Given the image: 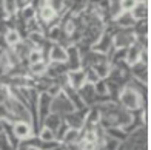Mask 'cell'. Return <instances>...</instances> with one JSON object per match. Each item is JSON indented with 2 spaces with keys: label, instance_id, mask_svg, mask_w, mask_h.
<instances>
[{
  "label": "cell",
  "instance_id": "obj_1",
  "mask_svg": "<svg viewBox=\"0 0 151 150\" xmlns=\"http://www.w3.org/2000/svg\"><path fill=\"white\" fill-rule=\"evenodd\" d=\"M119 104L122 108H125L128 112H134V110H139V108L143 105V99L140 98L139 93H136L131 87L125 85L120 90L119 93Z\"/></svg>",
  "mask_w": 151,
  "mask_h": 150
},
{
  "label": "cell",
  "instance_id": "obj_2",
  "mask_svg": "<svg viewBox=\"0 0 151 150\" xmlns=\"http://www.w3.org/2000/svg\"><path fill=\"white\" fill-rule=\"evenodd\" d=\"M71 112H74V107H73L71 101L68 99V96L63 91H60L59 94L52 96V99H51V113H57L63 118L65 114L71 113Z\"/></svg>",
  "mask_w": 151,
  "mask_h": 150
},
{
  "label": "cell",
  "instance_id": "obj_3",
  "mask_svg": "<svg viewBox=\"0 0 151 150\" xmlns=\"http://www.w3.org/2000/svg\"><path fill=\"white\" fill-rule=\"evenodd\" d=\"M136 36L133 30H119L113 33V46L116 50H123V48H128L131 43H134Z\"/></svg>",
  "mask_w": 151,
  "mask_h": 150
},
{
  "label": "cell",
  "instance_id": "obj_4",
  "mask_svg": "<svg viewBox=\"0 0 151 150\" xmlns=\"http://www.w3.org/2000/svg\"><path fill=\"white\" fill-rule=\"evenodd\" d=\"M51 99H52V98H51L46 91H42V93L39 94V98H37L36 112L39 113L37 118H39V121H40V125H42L43 119L51 113Z\"/></svg>",
  "mask_w": 151,
  "mask_h": 150
},
{
  "label": "cell",
  "instance_id": "obj_5",
  "mask_svg": "<svg viewBox=\"0 0 151 150\" xmlns=\"http://www.w3.org/2000/svg\"><path fill=\"white\" fill-rule=\"evenodd\" d=\"M12 135L16 136L19 141H25L29 139L32 136V128H31V122H25V121H16L12 122Z\"/></svg>",
  "mask_w": 151,
  "mask_h": 150
},
{
  "label": "cell",
  "instance_id": "obj_6",
  "mask_svg": "<svg viewBox=\"0 0 151 150\" xmlns=\"http://www.w3.org/2000/svg\"><path fill=\"white\" fill-rule=\"evenodd\" d=\"M68 78V85L74 90H79L82 85L86 84V76H85V68H77V70H71L66 73Z\"/></svg>",
  "mask_w": 151,
  "mask_h": 150
},
{
  "label": "cell",
  "instance_id": "obj_7",
  "mask_svg": "<svg viewBox=\"0 0 151 150\" xmlns=\"http://www.w3.org/2000/svg\"><path fill=\"white\" fill-rule=\"evenodd\" d=\"M66 67L68 70H77V68H82V59H80V53L76 48V45H70L66 48Z\"/></svg>",
  "mask_w": 151,
  "mask_h": 150
},
{
  "label": "cell",
  "instance_id": "obj_8",
  "mask_svg": "<svg viewBox=\"0 0 151 150\" xmlns=\"http://www.w3.org/2000/svg\"><path fill=\"white\" fill-rule=\"evenodd\" d=\"M142 50H145V48H143V46H140V45L134 40V43H131L128 48H125V62H127L129 67L134 65L136 62H139Z\"/></svg>",
  "mask_w": 151,
  "mask_h": 150
},
{
  "label": "cell",
  "instance_id": "obj_9",
  "mask_svg": "<svg viewBox=\"0 0 151 150\" xmlns=\"http://www.w3.org/2000/svg\"><path fill=\"white\" fill-rule=\"evenodd\" d=\"M129 74H133L131 78L147 84V80H148V64L142 62V60L136 62L134 65L129 67Z\"/></svg>",
  "mask_w": 151,
  "mask_h": 150
},
{
  "label": "cell",
  "instance_id": "obj_10",
  "mask_svg": "<svg viewBox=\"0 0 151 150\" xmlns=\"http://www.w3.org/2000/svg\"><path fill=\"white\" fill-rule=\"evenodd\" d=\"M46 56L50 57L51 62L63 64V62H66V48L62 46V45H59V43H54V45H51V48H50V51H48Z\"/></svg>",
  "mask_w": 151,
  "mask_h": 150
},
{
  "label": "cell",
  "instance_id": "obj_11",
  "mask_svg": "<svg viewBox=\"0 0 151 150\" xmlns=\"http://www.w3.org/2000/svg\"><path fill=\"white\" fill-rule=\"evenodd\" d=\"M113 20L119 28H123V30H131L134 26V23H136V20H134L133 14L129 11H122L120 14L117 17H114Z\"/></svg>",
  "mask_w": 151,
  "mask_h": 150
},
{
  "label": "cell",
  "instance_id": "obj_12",
  "mask_svg": "<svg viewBox=\"0 0 151 150\" xmlns=\"http://www.w3.org/2000/svg\"><path fill=\"white\" fill-rule=\"evenodd\" d=\"M57 17H59V14L51 5H48V3L42 5V8H40V11H39V19H40L42 23H51L52 20H56Z\"/></svg>",
  "mask_w": 151,
  "mask_h": 150
},
{
  "label": "cell",
  "instance_id": "obj_13",
  "mask_svg": "<svg viewBox=\"0 0 151 150\" xmlns=\"http://www.w3.org/2000/svg\"><path fill=\"white\" fill-rule=\"evenodd\" d=\"M62 122H63V118H62L60 114H57V113H50V114H48V116L43 119L42 125L46 127V128H50V130H52L54 133H56V130L60 127Z\"/></svg>",
  "mask_w": 151,
  "mask_h": 150
},
{
  "label": "cell",
  "instance_id": "obj_14",
  "mask_svg": "<svg viewBox=\"0 0 151 150\" xmlns=\"http://www.w3.org/2000/svg\"><path fill=\"white\" fill-rule=\"evenodd\" d=\"M129 12L133 14L136 22L137 20H145L148 17V5H147V2H137L136 6Z\"/></svg>",
  "mask_w": 151,
  "mask_h": 150
},
{
  "label": "cell",
  "instance_id": "obj_15",
  "mask_svg": "<svg viewBox=\"0 0 151 150\" xmlns=\"http://www.w3.org/2000/svg\"><path fill=\"white\" fill-rule=\"evenodd\" d=\"M46 70H48V64L45 60H40V62H36V64H29V76H45L46 74Z\"/></svg>",
  "mask_w": 151,
  "mask_h": 150
},
{
  "label": "cell",
  "instance_id": "obj_16",
  "mask_svg": "<svg viewBox=\"0 0 151 150\" xmlns=\"http://www.w3.org/2000/svg\"><path fill=\"white\" fill-rule=\"evenodd\" d=\"M77 141H80V130H77V128H68V132L62 138V142L65 146H73Z\"/></svg>",
  "mask_w": 151,
  "mask_h": 150
},
{
  "label": "cell",
  "instance_id": "obj_17",
  "mask_svg": "<svg viewBox=\"0 0 151 150\" xmlns=\"http://www.w3.org/2000/svg\"><path fill=\"white\" fill-rule=\"evenodd\" d=\"M5 42L8 43L9 46H14L20 42V33L16 28H11L5 33Z\"/></svg>",
  "mask_w": 151,
  "mask_h": 150
},
{
  "label": "cell",
  "instance_id": "obj_18",
  "mask_svg": "<svg viewBox=\"0 0 151 150\" xmlns=\"http://www.w3.org/2000/svg\"><path fill=\"white\" fill-rule=\"evenodd\" d=\"M93 70L97 73V76L100 79H105L108 76V73H109V68H111V65H109V62H100V64H96L91 67Z\"/></svg>",
  "mask_w": 151,
  "mask_h": 150
},
{
  "label": "cell",
  "instance_id": "obj_19",
  "mask_svg": "<svg viewBox=\"0 0 151 150\" xmlns=\"http://www.w3.org/2000/svg\"><path fill=\"white\" fill-rule=\"evenodd\" d=\"M17 9H19L17 0H3V11L8 16H16Z\"/></svg>",
  "mask_w": 151,
  "mask_h": 150
},
{
  "label": "cell",
  "instance_id": "obj_20",
  "mask_svg": "<svg viewBox=\"0 0 151 150\" xmlns=\"http://www.w3.org/2000/svg\"><path fill=\"white\" fill-rule=\"evenodd\" d=\"M43 51L42 50H39V48H32L31 51H29V54H28V62L29 64H36V62H40V60H43Z\"/></svg>",
  "mask_w": 151,
  "mask_h": 150
},
{
  "label": "cell",
  "instance_id": "obj_21",
  "mask_svg": "<svg viewBox=\"0 0 151 150\" xmlns=\"http://www.w3.org/2000/svg\"><path fill=\"white\" fill-rule=\"evenodd\" d=\"M93 87H94V91L97 93L99 96H108V88H106V84H105L104 79H99ZM108 98H109V96H108Z\"/></svg>",
  "mask_w": 151,
  "mask_h": 150
},
{
  "label": "cell",
  "instance_id": "obj_22",
  "mask_svg": "<svg viewBox=\"0 0 151 150\" xmlns=\"http://www.w3.org/2000/svg\"><path fill=\"white\" fill-rule=\"evenodd\" d=\"M39 138L42 139V141L50 142V141H56V135H54V132H52V130H50V128L42 127V130L39 132Z\"/></svg>",
  "mask_w": 151,
  "mask_h": 150
},
{
  "label": "cell",
  "instance_id": "obj_23",
  "mask_svg": "<svg viewBox=\"0 0 151 150\" xmlns=\"http://www.w3.org/2000/svg\"><path fill=\"white\" fill-rule=\"evenodd\" d=\"M9 96H11V88L6 85V84L0 82V105L5 104V102L8 101Z\"/></svg>",
  "mask_w": 151,
  "mask_h": 150
},
{
  "label": "cell",
  "instance_id": "obj_24",
  "mask_svg": "<svg viewBox=\"0 0 151 150\" xmlns=\"http://www.w3.org/2000/svg\"><path fill=\"white\" fill-rule=\"evenodd\" d=\"M85 76H86V84H93V85H94V84L100 79V78L97 76V73H96L91 67L85 68Z\"/></svg>",
  "mask_w": 151,
  "mask_h": 150
},
{
  "label": "cell",
  "instance_id": "obj_25",
  "mask_svg": "<svg viewBox=\"0 0 151 150\" xmlns=\"http://www.w3.org/2000/svg\"><path fill=\"white\" fill-rule=\"evenodd\" d=\"M0 150H14L9 138L5 133H0Z\"/></svg>",
  "mask_w": 151,
  "mask_h": 150
},
{
  "label": "cell",
  "instance_id": "obj_26",
  "mask_svg": "<svg viewBox=\"0 0 151 150\" xmlns=\"http://www.w3.org/2000/svg\"><path fill=\"white\" fill-rule=\"evenodd\" d=\"M137 3V0H120V8L122 11H131Z\"/></svg>",
  "mask_w": 151,
  "mask_h": 150
},
{
  "label": "cell",
  "instance_id": "obj_27",
  "mask_svg": "<svg viewBox=\"0 0 151 150\" xmlns=\"http://www.w3.org/2000/svg\"><path fill=\"white\" fill-rule=\"evenodd\" d=\"M0 133H3V121H0Z\"/></svg>",
  "mask_w": 151,
  "mask_h": 150
}]
</instances>
